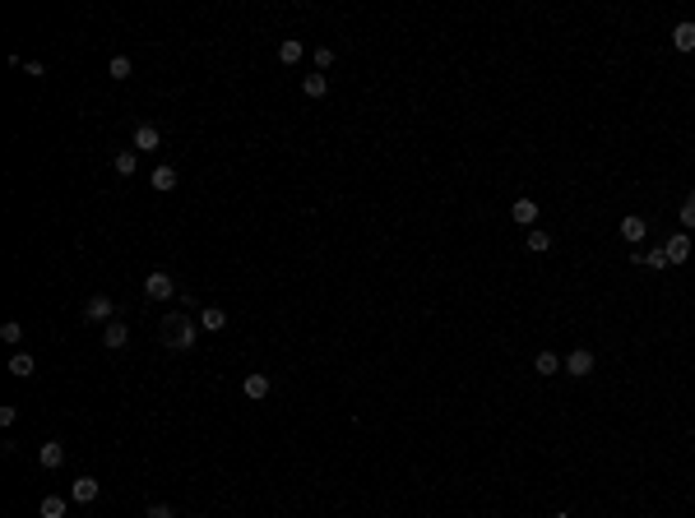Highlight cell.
<instances>
[{"label":"cell","mask_w":695,"mask_h":518,"mask_svg":"<svg viewBox=\"0 0 695 518\" xmlns=\"http://www.w3.org/2000/svg\"><path fill=\"white\" fill-rule=\"evenodd\" d=\"M10 375H15V380H33V375H37L33 352H15V356H10Z\"/></svg>","instance_id":"14"},{"label":"cell","mask_w":695,"mask_h":518,"mask_svg":"<svg viewBox=\"0 0 695 518\" xmlns=\"http://www.w3.org/2000/svg\"><path fill=\"white\" fill-rule=\"evenodd\" d=\"M561 366H566V361H561L556 352H538V356H533V370H538V375H556Z\"/></svg>","instance_id":"20"},{"label":"cell","mask_w":695,"mask_h":518,"mask_svg":"<svg viewBox=\"0 0 695 518\" xmlns=\"http://www.w3.org/2000/svg\"><path fill=\"white\" fill-rule=\"evenodd\" d=\"M144 296H149V301H172V296H176V282H172V278L158 269V274L144 278Z\"/></svg>","instance_id":"3"},{"label":"cell","mask_w":695,"mask_h":518,"mask_svg":"<svg viewBox=\"0 0 695 518\" xmlns=\"http://www.w3.org/2000/svg\"><path fill=\"white\" fill-rule=\"evenodd\" d=\"M84 320L89 324H111L116 320V301H111V296H89V301H84Z\"/></svg>","instance_id":"2"},{"label":"cell","mask_w":695,"mask_h":518,"mask_svg":"<svg viewBox=\"0 0 695 518\" xmlns=\"http://www.w3.org/2000/svg\"><path fill=\"white\" fill-rule=\"evenodd\" d=\"M561 370H566V375H575V380L593 375V352H589V347H575L571 356H566V366H561Z\"/></svg>","instance_id":"4"},{"label":"cell","mask_w":695,"mask_h":518,"mask_svg":"<svg viewBox=\"0 0 695 518\" xmlns=\"http://www.w3.org/2000/svg\"><path fill=\"white\" fill-rule=\"evenodd\" d=\"M510 218H515L519 227L533 231V222H538V204H533V199H515V204H510Z\"/></svg>","instance_id":"11"},{"label":"cell","mask_w":695,"mask_h":518,"mask_svg":"<svg viewBox=\"0 0 695 518\" xmlns=\"http://www.w3.org/2000/svg\"><path fill=\"white\" fill-rule=\"evenodd\" d=\"M269 389H274V380H269L264 370H250L246 380H241V394H246L250 403H260V398H269Z\"/></svg>","instance_id":"5"},{"label":"cell","mask_w":695,"mask_h":518,"mask_svg":"<svg viewBox=\"0 0 695 518\" xmlns=\"http://www.w3.org/2000/svg\"><path fill=\"white\" fill-rule=\"evenodd\" d=\"M144 518H176V514H172V504H149Z\"/></svg>","instance_id":"28"},{"label":"cell","mask_w":695,"mask_h":518,"mask_svg":"<svg viewBox=\"0 0 695 518\" xmlns=\"http://www.w3.org/2000/svg\"><path fill=\"white\" fill-rule=\"evenodd\" d=\"M163 343H167V347H176V352L195 347V324L181 320V315H167V320H163Z\"/></svg>","instance_id":"1"},{"label":"cell","mask_w":695,"mask_h":518,"mask_svg":"<svg viewBox=\"0 0 695 518\" xmlns=\"http://www.w3.org/2000/svg\"><path fill=\"white\" fill-rule=\"evenodd\" d=\"M19 421V407H0V426H15Z\"/></svg>","instance_id":"30"},{"label":"cell","mask_w":695,"mask_h":518,"mask_svg":"<svg viewBox=\"0 0 695 518\" xmlns=\"http://www.w3.org/2000/svg\"><path fill=\"white\" fill-rule=\"evenodd\" d=\"M37 518H65V500L61 495H46V500L37 504Z\"/></svg>","instance_id":"22"},{"label":"cell","mask_w":695,"mask_h":518,"mask_svg":"<svg viewBox=\"0 0 695 518\" xmlns=\"http://www.w3.org/2000/svg\"><path fill=\"white\" fill-rule=\"evenodd\" d=\"M107 75L116 79V84H121V79H130V75H135V61H130V56H111V65H107Z\"/></svg>","instance_id":"21"},{"label":"cell","mask_w":695,"mask_h":518,"mask_svg":"<svg viewBox=\"0 0 695 518\" xmlns=\"http://www.w3.org/2000/svg\"><path fill=\"white\" fill-rule=\"evenodd\" d=\"M672 46H677V51H695V23L691 19H681L677 28H672Z\"/></svg>","instance_id":"17"},{"label":"cell","mask_w":695,"mask_h":518,"mask_svg":"<svg viewBox=\"0 0 695 518\" xmlns=\"http://www.w3.org/2000/svg\"><path fill=\"white\" fill-rule=\"evenodd\" d=\"M667 264H686L691 259V231H677V236H667Z\"/></svg>","instance_id":"7"},{"label":"cell","mask_w":695,"mask_h":518,"mask_svg":"<svg viewBox=\"0 0 695 518\" xmlns=\"http://www.w3.org/2000/svg\"><path fill=\"white\" fill-rule=\"evenodd\" d=\"M278 61H283V65H302V61H306V42H302V37L278 42Z\"/></svg>","instance_id":"13"},{"label":"cell","mask_w":695,"mask_h":518,"mask_svg":"<svg viewBox=\"0 0 695 518\" xmlns=\"http://www.w3.org/2000/svg\"><path fill=\"white\" fill-rule=\"evenodd\" d=\"M200 329H209V334H223V329H228V310H218V305H204V310H200Z\"/></svg>","instance_id":"16"},{"label":"cell","mask_w":695,"mask_h":518,"mask_svg":"<svg viewBox=\"0 0 695 518\" xmlns=\"http://www.w3.org/2000/svg\"><path fill=\"white\" fill-rule=\"evenodd\" d=\"M130 343V329H125V320H111V324H102V347H125Z\"/></svg>","instance_id":"12"},{"label":"cell","mask_w":695,"mask_h":518,"mask_svg":"<svg viewBox=\"0 0 695 518\" xmlns=\"http://www.w3.org/2000/svg\"><path fill=\"white\" fill-rule=\"evenodd\" d=\"M635 264H645V269H672L663 245H658V250H640V255H635Z\"/></svg>","instance_id":"19"},{"label":"cell","mask_w":695,"mask_h":518,"mask_svg":"<svg viewBox=\"0 0 695 518\" xmlns=\"http://www.w3.org/2000/svg\"><path fill=\"white\" fill-rule=\"evenodd\" d=\"M302 93H306V97H324V93H329V75H306Z\"/></svg>","instance_id":"24"},{"label":"cell","mask_w":695,"mask_h":518,"mask_svg":"<svg viewBox=\"0 0 695 518\" xmlns=\"http://www.w3.org/2000/svg\"><path fill=\"white\" fill-rule=\"evenodd\" d=\"M311 61H315V70L324 75V70L334 65V51H329V46H315V51H311Z\"/></svg>","instance_id":"27"},{"label":"cell","mask_w":695,"mask_h":518,"mask_svg":"<svg viewBox=\"0 0 695 518\" xmlns=\"http://www.w3.org/2000/svg\"><path fill=\"white\" fill-rule=\"evenodd\" d=\"M37 463H42L46 472H56V468H65V444H61V440H46L42 449H37Z\"/></svg>","instance_id":"8"},{"label":"cell","mask_w":695,"mask_h":518,"mask_svg":"<svg viewBox=\"0 0 695 518\" xmlns=\"http://www.w3.org/2000/svg\"><path fill=\"white\" fill-rule=\"evenodd\" d=\"M24 70H28V79H46V65L42 61H24Z\"/></svg>","instance_id":"29"},{"label":"cell","mask_w":695,"mask_h":518,"mask_svg":"<svg viewBox=\"0 0 695 518\" xmlns=\"http://www.w3.org/2000/svg\"><path fill=\"white\" fill-rule=\"evenodd\" d=\"M154 148H163V130L149 125V121H139L135 125V153H154Z\"/></svg>","instance_id":"6"},{"label":"cell","mask_w":695,"mask_h":518,"mask_svg":"<svg viewBox=\"0 0 695 518\" xmlns=\"http://www.w3.org/2000/svg\"><path fill=\"white\" fill-rule=\"evenodd\" d=\"M645 236H649V222H645V218H640V213L621 218V241H626V245H640V241H645Z\"/></svg>","instance_id":"9"},{"label":"cell","mask_w":695,"mask_h":518,"mask_svg":"<svg viewBox=\"0 0 695 518\" xmlns=\"http://www.w3.org/2000/svg\"><path fill=\"white\" fill-rule=\"evenodd\" d=\"M190 518H204V514H190Z\"/></svg>","instance_id":"31"},{"label":"cell","mask_w":695,"mask_h":518,"mask_svg":"<svg viewBox=\"0 0 695 518\" xmlns=\"http://www.w3.org/2000/svg\"><path fill=\"white\" fill-rule=\"evenodd\" d=\"M98 490H102V486H98V477H75L70 500H75V504H93V500H98Z\"/></svg>","instance_id":"10"},{"label":"cell","mask_w":695,"mask_h":518,"mask_svg":"<svg viewBox=\"0 0 695 518\" xmlns=\"http://www.w3.org/2000/svg\"><path fill=\"white\" fill-rule=\"evenodd\" d=\"M556 518H566V514H556Z\"/></svg>","instance_id":"32"},{"label":"cell","mask_w":695,"mask_h":518,"mask_svg":"<svg viewBox=\"0 0 695 518\" xmlns=\"http://www.w3.org/2000/svg\"><path fill=\"white\" fill-rule=\"evenodd\" d=\"M0 343L19 347V343H24V324H19V320H5V324H0Z\"/></svg>","instance_id":"25"},{"label":"cell","mask_w":695,"mask_h":518,"mask_svg":"<svg viewBox=\"0 0 695 518\" xmlns=\"http://www.w3.org/2000/svg\"><path fill=\"white\" fill-rule=\"evenodd\" d=\"M677 222H681V231H695V190L686 199H681V213H677Z\"/></svg>","instance_id":"23"},{"label":"cell","mask_w":695,"mask_h":518,"mask_svg":"<svg viewBox=\"0 0 695 518\" xmlns=\"http://www.w3.org/2000/svg\"><path fill=\"white\" fill-rule=\"evenodd\" d=\"M528 250H533V255H542V250H552V231L533 227V231H528Z\"/></svg>","instance_id":"26"},{"label":"cell","mask_w":695,"mask_h":518,"mask_svg":"<svg viewBox=\"0 0 695 518\" xmlns=\"http://www.w3.org/2000/svg\"><path fill=\"white\" fill-rule=\"evenodd\" d=\"M149 185H154L158 195L176 190V167H167V162H163V167H154V171H149Z\"/></svg>","instance_id":"15"},{"label":"cell","mask_w":695,"mask_h":518,"mask_svg":"<svg viewBox=\"0 0 695 518\" xmlns=\"http://www.w3.org/2000/svg\"><path fill=\"white\" fill-rule=\"evenodd\" d=\"M111 171H116V176H135V171H139V153H135V148L116 153V162H111Z\"/></svg>","instance_id":"18"}]
</instances>
